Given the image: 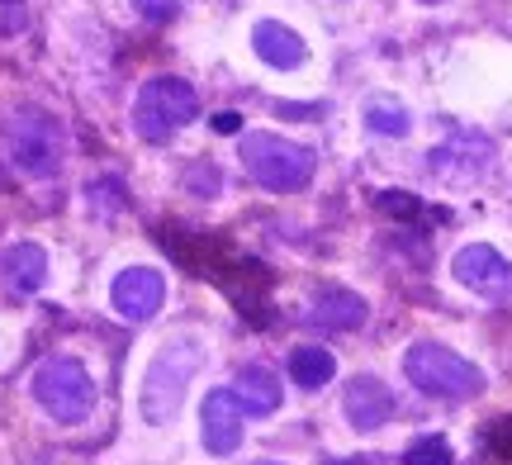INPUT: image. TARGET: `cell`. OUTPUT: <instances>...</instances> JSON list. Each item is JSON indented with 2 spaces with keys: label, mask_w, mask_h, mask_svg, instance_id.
Here are the masks:
<instances>
[{
  "label": "cell",
  "mask_w": 512,
  "mask_h": 465,
  "mask_svg": "<svg viewBox=\"0 0 512 465\" xmlns=\"http://www.w3.org/2000/svg\"><path fill=\"white\" fill-rule=\"evenodd\" d=\"M0 271H5V280L15 285L19 295H34V290H43V280H48V252L38 242H15V247H5Z\"/></svg>",
  "instance_id": "12"
},
{
  "label": "cell",
  "mask_w": 512,
  "mask_h": 465,
  "mask_svg": "<svg viewBox=\"0 0 512 465\" xmlns=\"http://www.w3.org/2000/svg\"><path fill=\"white\" fill-rule=\"evenodd\" d=\"M342 409H347V423L361 432H375L389 423V413H394V394L384 390L375 375H356L347 385V399H342Z\"/></svg>",
  "instance_id": "10"
},
{
  "label": "cell",
  "mask_w": 512,
  "mask_h": 465,
  "mask_svg": "<svg viewBox=\"0 0 512 465\" xmlns=\"http://www.w3.org/2000/svg\"><path fill=\"white\" fill-rule=\"evenodd\" d=\"M29 24V5L24 0H0V38H15Z\"/></svg>",
  "instance_id": "18"
},
{
  "label": "cell",
  "mask_w": 512,
  "mask_h": 465,
  "mask_svg": "<svg viewBox=\"0 0 512 465\" xmlns=\"http://www.w3.org/2000/svg\"><path fill=\"white\" fill-rule=\"evenodd\" d=\"M242 404L233 399V390H214L204 394L200 404V432H204V447L214 456H233L242 447Z\"/></svg>",
  "instance_id": "9"
},
{
  "label": "cell",
  "mask_w": 512,
  "mask_h": 465,
  "mask_svg": "<svg viewBox=\"0 0 512 465\" xmlns=\"http://www.w3.org/2000/svg\"><path fill=\"white\" fill-rule=\"evenodd\" d=\"M451 276H456L465 290H475V295H484V299H508L512 295V261L498 257L489 242L460 247L456 257H451Z\"/></svg>",
  "instance_id": "7"
},
{
  "label": "cell",
  "mask_w": 512,
  "mask_h": 465,
  "mask_svg": "<svg viewBox=\"0 0 512 465\" xmlns=\"http://www.w3.org/2000/svg\"><path fill=\"white\" fill-rule=\"evenodd\" d=\"M418 5H441V0H418Z\"/></svg>",
  "instance_id": "21"
},
{
  "label": "cell",
  "mask_w": 512,
  "mask_h": 465,
  "mask_svg": "<svg viewBox=\"0 0 512 465\" xmlns=\"http://www.w3.org/2000/svg\"><path fill=\"white\" fill-rule=\"evenodd\" d=\"M233 390V399L242 404V413H275L280 409V380H275L266 366H247V371H238V380L228 385Z\"/></svg>",
  "instance_id": "14"
},
{
  "label": "cell",
  "mask_w": 512,
  "mask_h": 465,
  "mask_svg": "<svg viewBox=\"0 0 512 465\" xmlns=\"http://www.w3.org/2000/svg\"><path fill=\"white\" fill-rule=\"evenodd\" d=\"M366 124L370 133H384V138H403V133L413 129V119H408V110H403L399 100H366Z\"/></svg>",
  "instance_id": "16"
},
{
  "label": "cell",
  "mask_w": 512,
  "mask_h": 465,
  "mask_svg": "<svg viewBox=\"0 0 512 465\" xmlns=\"http://www.w3.org/2000/svg\"><path fill=\"white\" fill-rule=\"evenodd\" d=\"M252 48H256V57H261L266 67H275V72H294V67L309 57L304 38L294 34L290 24H280V19H261V24H256Z\"/></svg>",
  "instance_id": "11"
},
{
  "label": "cell",
  "mask_w": 512,
  "mask_h": 465,
  "mask_svg": "<svg viewBox=\"0 0 512 465\" xmlns=\"http://www.w3.org/2000/svg\"><path fill=\"white\" fill-rule=\"evenodd\" d=\"M309 323H318V328H332V333L361 328V323H366V299L351 295V290H318Z\"/></svg>",
  "instance_id": "13"
},
{
  "label": "cell",
  "mask_w": 512,
  "mask_h": 465,
  "mask_svg": "<svg viewBox=\"0 0 512 465\" xmlns=\"http://www.w3.org/2000/svg\"><path fill=\"white\" fill-rule=\"evenodd\" d=\"M110 304L128 323H152L166 304L162 271H152V266H128V271H119V276H114V290H110Z\"/></svg>",
  "instance_id": "8"
},
{
  "label": "cell",
  "mask_w": 512,
  "mask_h": 465,
  "mask_svg": "<svg viewBox=\"0 0 512 465\" xmlns=\"http://www.w3.org/2000/svg\"><path fill=\"white\" fill-rule=\"evenodd\" d=\"M204 366V352L195 337H171L162 342V352L147 361L143 371V394H138V409H143V423L152 428H166L185 404V390H190V380L200 375Z\"/></svg>",
  "instance_id": "1"
},
{
  "label": "cell",
  "mask_w": 512,
  "mask_h": 465,
  "mask_svg": "<svg viewBox=\"0 0 512 465\" xmlns=\"http://www.w3.org/2000/svg\"><path fill=\"white\" fill-rule=\"evenodd\" d=\"M209 124H214V133H238V129H242V119H238L233 110H228V114H214Z\"/></svg>",
  "instance_id": "20"
},
{
  "label": "cell",
  "mask_w": 512,
  "mask_h": 465,
  "mask_svg": "<svg viewBox=\"0 0 512 465\" xmlns=\"http://www.w3.org/2000/svg\"><path fill=\"white\" fill-rule=\"evenodd\" d=\"M261 465H275V461H261Z\"/></svg>",
  "instance_id": "22"
},
{
  "label": "cell",
  "mask_w": 512,
  "mask_h": 465,
  "mask_svg": "<svg viewBox=\"0 0 512 465\" xmlns=\"http://www.w3.org/2000/svg\"><path fill=\"white\" fill-rule=\"evenodd\" d=\"M403 375H408L422 394H432V399H475V394L484 390L479 366H470L465 356H456L451 347H441V342H418V347H408Z\"/></svg>",
  "instance_id": "5"
},
{
  "label": "cell",
  "mask_w": 512,
  "mask_h": 465,
  "mask_svg": "<svg viewBox=\"0 0 512 465\" xmlns=\"http://www.w3.org/2000/svg\"><path fill=\"white\" fill-rule=\"evenodd\" d=\"M451 442L446 437H418L413 447L403 451V465H451Z\"/></svg>",
  "instance_id": "17"
},
{
  "label": "cell",
  "mask_w": 512,
  "mask_h": 465,
  "mask_svg": "<svg viewBox=\"0 0 512 465\" xmlns=\"http://www.w3.org/2000/svg\"><path fill=\"white\" fill-rule=\"evenodd\" d=\"M290 375L299 390H323L332 375H337V361H332V352H323V347H294Z\"/></svg>",
  "instance_id": "15"
},
{
  "label": "cell",
  "mask_w": 512,
  "mask_h": 465,
  "mask_svg": "<svg viewBox=\"0 0 512 465\" xmlns=\"http://www.w3.org/2000/svg\"><path fill=\"white\" fill-rule=\"evenodd\" d=\"M5 157L15 162V171L34 176V181H48V176H57L62 157H67V133H62L53 114L15 110L5 119Z\"/></svg>",
  "instance_id": "2"
},
{
  "label": "cell",
  "mask_w": 512,
  "mask_h": 465,
  "mask_svg": "<svg viewBox=\"0 0 512 465\" xmlns=\"http://www.w3.org/2000/svg\"><path fill=\"white\" fill-rule=\"evenodd\" d=\"M242 167L252 176L256 186L266 190H304L313 181V148L294 143V138H280V133H247L242 138Z\"/></svg>",
  "instance_id": "3"
},
{
  "label": "cell",
  "mask_w": 512,
  "mask_h": 465,
  "mask_svg": "<svg viewBox=\"0 0 512 465\" xmlns=\"http://www.w3.org/2000/svg\"><path fill=\"white\" fill-rule=\"evenodd\" d=\"M190 119H200V91L181 76H157L133 100V133L143 143H166Z\"/></svg>",
  "instance_id": "4"
},
{
  "label": "cell",
  "mask_w": 512,
  "mask_h": 465,
  "mask_svg": "<svg viewBox=\"0 0 512 465\" xmlns=\"http://www.w3.org/2000/svg\"><path fill=\"white\" fill-rule=\"evenodd\" d=\"M34 399L57 423H86L95 409V380L72 356H48L34 371Z\"/></svg>",
  "instance_id": "6"
},
{
  "label": "cell",
  "mask_w": 512,
  "mask_h": 465,
  "mask_svg": "<svg viewBox=\"0 0 512 465\" xmlns=\"http://www.w3.org/2000/svg\"><path fill=\"white\" fill-rule=\"evenodd\" d=\"M176 5H181V0H143V10L152 19H171L176 15Z\"/></svg>",
  "instance_id": "19"
}]
</instances>
